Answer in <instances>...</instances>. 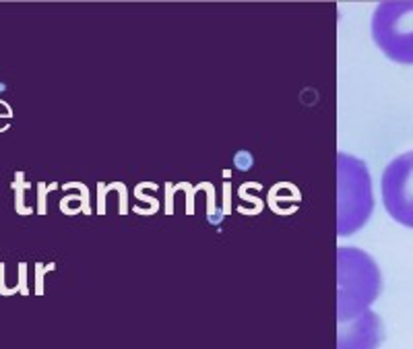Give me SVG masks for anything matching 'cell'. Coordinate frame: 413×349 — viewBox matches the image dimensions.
Segmentation results:
<instances>
[{"label":"cell","instance_id":"3","mask_svg":"<svg viewBox=\"0 0 413 349\" xmlns=\"http://www.w3.org/2000/svg\"><path fill=\"white\" fill-rule=\"evenodd\" d=\"M380 52L399 64H413V0L380 2L370 21Z\"/></svg>","mask_w":413,"mask_h":349},{"label":"cell","instance_id":"1","mask_svg":"<svg viewBox=\"0 0 413 349\" xmlns=\"http://www.w3.org/2000/svg\"><path fill=\"white\" fill-rule=\"evenodd\" d=\"M337 318L339 323H345L374 304L382 290V275L376 261L368 252L352 246H341L337 250Z\"/></svg>","mask_w":413,"mask_h":349},{"label":"cell","instance_id":"4","mask_svg":"<svg viewBox=\"0 0 413 349\" xmlns=\"http://www.w3.org/2000/svg\"><path fill=\"white\" fill-rule=\"evenodd\" d=\"M380 192L387 213L413 230V151L391 160L382 172Z\"/></svg>","mask_w":413,"mask_h":349},{"label":"cell","instance_id":"5","mask_svg":"<svg viewBox=\"0 0 413 349\" xmlns=\"http://www.w3.org/2000/svg\"><path fill=\"white\" fill-rule=\"evenodd\" d=\"M384 339V327L376 312L366 310L352 320L339 323L337 349H378Z\"/></svg>","mask_w":413,"mask_h":349},{"label":"cell","instance_id":"2","mask_svg":"<svg viewBox=\"0 0 413 349\" xmlns=\"http://www.w3.org/2000/svg\"><path fill=\"white\" fill-rule=\"evenodd\" d=\"M337 178H339V205H337V232L339 235H352L361 230L372 211V178L366 164L345 151L337 155Z\"/></svg>","mask_w":413,"mask_h":349}]
</instances>
